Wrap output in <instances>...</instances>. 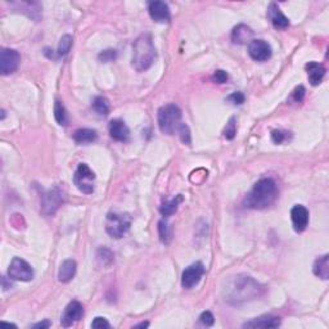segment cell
I'll return each instance as SVG.
<instances>
[{"label":"cell","instance_id":"cell-18","mask_svg":"<svg viewBox=\"0 0 329 329\" xmlns=\"http://www.w3.org/2000/svg\"><path fill=\"white\" fill-rule=\"evenodd\" d=\"M306 71L310 84L313 86H316L321 84L324 76H325L326 70L323 64L316 63V62H310V63L306 64Z\"/></svg>","mask_w":329,"mask_h":329},{"label":"cell","instance_id":"cell-29","mask_svg":"<svg viewBox=\"0 0 329 329\" xmlns=\"http://www.w3.org/2000/svg\"><path fill=\"white\" fill-rule=\"evenodd\" d=\"M236 134H237L236 118L231 117V120L228 121V123H226V126H225V129H224V137L226 138V139L232 140V139H234Z\"/></svg>","mask_w":329,"mask_h":329},{"label":"cell","instance_id":"cell-13","mask_svg":"<svg viewBox=\"0 0 329 329\" xmlns=\"http://www.w3.org/2000/svg\"><path fill=\"white\" fill-rule=\"evenodd\" d=\"M148 12L151 18L153 21H156V22L164 23L170 21V9H169V6L164 2H161V0H156V2L149 3Z\"/></svg>","mask_w":329,"mask_h":329},{"label":"cell","instance_id":"cell-2","mask_svg":"<svg viewBox=\"0 0 329 329\" xmlns=\"http://www.w3.org/2000/svg\"><path fill=\"white\" fill-rule=\"evenodd\" d=\"M278 198L277 184L273 179H261L253 185L252 190L247 194L244 205L248 209L262 210L272 206Z\"/></svg>","mask_w":329,"mask_h":329},{"label":"cell","instance_id":"cell-31","mask_svg":"<svg viewBox=\"0 0 329 329\" xmlns=\"http://www.w3.org/2000/svg\"><path fill=\"white\" fill-rule=\"evenodd\" d=\"M98 260H101L105 265H108V264H111L113 261V253L103 247V248H101L98 251Z\"/></svg>","mask_w":329,"mask_h":329},{"label":"cell","instance_id":"cell-23","mask_svg":"<svg viewBox=\"0 0 329 329\" xmlns=\"http://www.w3.org/2000/svg\"><path fill=\"white\" fill-rule=\"evenodd\" d=\"M181 201H183V197L179 194V195H176V197L171 198V200L166 201L164 203H162L161 207H159V212H161L162 216L169 217V216H171V215L175 214V212L178 211V207H179V205H180Z\"/></svg>","mask_w":329,"mask_h":329},{"label":"cell","instance_id":"cell-21","mask_svg":"<svg viewBox=\"0 0 329 329\" xmlns=\"http://www.w3.org/2000/svg\"><path fill=\"white\" fill-rule=\"evenodd\" d=\"M98 134L95 130L91 129H80L76 130L74 134V140L77 144H90V143L96 142Z\"/></svg>","mask_w":329,"mask_h":329},{"label":"cell","instance_id":"cell-36","mask_svg":"<svg viewBox=\"0 0 329 329\" xmlns=\"http://www.w3.org/2000/svg\"><path fill=\"white\" fill-rule=\"evenodd\" d=\"M228 101L232 102L233 105H242V103L244 102L243 93H241V91H236V93H233L232 95H229Z\"/></svg>","mask_w":329,"mask_h":329},{"label":"cell","instance_id":"cell-22","mask_svg":"<svg viewBox=\"0 0 329 329\" xmlns=\"http://www.w3.org/2000/svg\"><path fill=\"white\" fill-rule=\"evenodd\" d=\"M313 272L316 277L326 280L329 278V256L324 255L315 261Z\"/></svg>","mask_w":329,"mask_h":329},{"label":"cell","instance_id":"cell-26","mask_svg":"<svg viewBox=\"0 0 329 329\" xmlns=\"http://www.w3.org/2000/svg\"><path fill=\"white\" fill-rule=\"evenodd\" d=\"M72 36L71 35H63L59 40V45H58V55L59 57H64L67 53L70 52L72 47Z\"/></svg>","mask_w":329,"mask_h":329},{"label":"cell","instance_id":"cell-37","mask_svg":"<svg viewBox=\"0 0 329 329\" xmlns=\"http://www.w3.org/2000/svg\"><path fill=\"white\" fill-rule=\"evenodd\" d=\"M305 93H306V90H305L304 86H299V88L294 89V91L292 93V98L296 102H302L305 98Z\"/></svg>","mask_w":329,"mask_h":329},{"label":"cell","instance_id":"cell-34","mask_svg":"<svg viewBox=\"0 0 329 329\" xmlns=\"http://www.w3.org/2000/svg\"><path fill=\"white\" fill-rule=\"evenodd\" d=\"M212 79H214V81L217 82V84H224V82L228 81L229 76H228V74L224 71V70H217V71H215Z\"/></svg>","mask_w":329,"mask_h":329},{"label":"cell","instance_id":"cell-39","mask_svg":"<svg viewBox=\"0 0 329 329\" xmlns=\"http://www.w3.org/2000/svg\"><path fill=\"white\" fill-rule=\"evenodd\" d=\"M148 325H149V323H140L135 326H137V328H147Z\"/></svg>","mask_w":329,"mask_h":329},{"label":"cell","instance_id":"cell-12","mask_svg":"<svg viewBox=\"0 0 329 329\" xmlns=\"http://www.w3.org/2000/svg\"><path fill=\"white\" fill-rule=\"evenodd\" d=\"M82 315H84L82 305L79 301H71L64 309V313L62 315V319H60V324L64 328H69L72 324L79 321L82 318Z\"/></svg>","mask_w":329,"mask_h":329},{"label":"cell","instance_id":"cell-11","mask_svg":"<svg viewBox=\"0 0 329 329\" xmlns=\"http://www.w3.org/2000/svg\"><path fill=\"white\" fill-rule=\"evenodd\" d=\"M248 54L256 62H265L272 57V48L261 39H255L248 45Z\"/></svg>","mask_w":329,"mask_h":329},{"label":"cell","instance_id":"cell-4","mask_svg":"<svg viewBox=\"0 0 329 329\" xmlns=\"http://www.w3.org/2000/svg\"><path fill=\"white\" fill-rule=\"evenodd\" d=\"M181 121V110L176 105L162 106L158 111V126L162 133L173 135Z\"/></svg>","mask_w":329,"mask_h":329},{"label":"cell","instance_id":"cell-3","mask_svg":"<svg viewBox=\"0 0 329 329\" xmlns=\"http://www.w3.org/2000/svg\"><path fill=\"white\" fill-rule=\"evenodd\" d=\"M156 59V48L149 34H142L133 45V67L138 72L146 71Z\"/></svg>","mask_w":329,"mask_h":329},{"label":"cell","instance_id":"cell-7","mask_svg":"<svg viewBox=\"0 0 329 329\" xmlns=\"http://www.w3.org/2000/svg\"><path fill=\"white\" fill-rule=\"evenodd\" d=\"M64 202V192L60 188L55 187L41 195V211L45 215L55 214Z\"/></svg>","mask_w":329,"mask_h":329},{"label":"cell","instance_id":"cell-30","mask_svg":"<svg viewBox=\"0 0 329 329\" xmlns=\"http://www.w3.org/2000/svg\"><path fill=\"white\" fill-rule=\"evenodd\" d=\"M98 58L101 62H103V63H110V62H113V60L117 58V52L113 49L103 50L102 53H99Z\"/></svg>","mask_w":329,"mask_h":329},{"label":"cell","instance_id":"cell-20","mask_svg":"<svg viewBox=\"0 0 329 329\" xmlns=\"http://www.w3.org/2000/svg\"><path fill=\"white\" fill-rule=\"evenodd\" d=\"M75 273H76V262L74 260H66L60 265L58 279L62 283H67L75 277Z\"/></svg>","mask_w":329,"mask_h":329},{"label":"cell","instance_id":"cell-24","mask_svg":"<svg viewBox=\"0 0 329 329\" xmlns=\"http://www.w3.org/2000/svg\"><path fill=\"white\" fill-rule=\"evenodd\" d=\"M54 117L58 125H60V126H67V123H69V116H67V111L66 108H64L63 103L59 101L55 102L54 105Z\"/></svg>","mask_w":329,"mask_h":329},{"label":"cell","instance_id":"cell-6","mask_svg":"<svg viewBox=\"0 0 329 329\" xmlns=\"http://www.w3.org/2000/svg\"><path fill=\"white\" fill-rule=\"evenodd\" d=\"M74 183L80 192L91 194L94 192L95 174L86 163H80L74 174Z\"/></svg>","mask_w":329,"mask_h":329},{"label":"cell","instance_id":"cell-33","mask_svg":"<svg viewBox=\"0 0 329 329\" xmlns=\"http://www.w3.org/2000/svg\"><path fill=\"white\" fill-rule=\"evenodd\" d=\"M288 133L282 131V130H274L272 131V140L275 143V144H282L284 140H287Z\"/></svg>","mask_w":329,"mask_h":329},{"label":"cell","instance_id":"cell-10","mask_svg":"<svg viewBox=\"0 0 329 329\" xmlns=\"http://www.w3.org/2000/svg\"><path fill=\"white\" fill-rule=\"evenodd\" d=\"M205 274V266L202 262H194L189 265L181 275V285L185 289H192L200 283L201 278Z\"/></svg>","mask_w":329,"mask_h":329},{"label":"cell","instance_id":"cell-8","mask_svg":"<svg viewBox=\"0 0 329 329\" xmlns=\"http://www.w3.org/2000/svg\"><path fill=\"white\" fill-rule=\"evenodd\" d=\"M8 275L11 279L30 282L34 278V270L28 262L19 257H14L8 268Z\"/></svg>","mask_w":329,"mask_h":329},{"label":"cell","instance_id":"cell-32","mask_svg":"<svg viewBox=\"0 0 329 329\" xmlns=\"http://www.w3.org/2000/svg\"><path fill=\"white\" fill-rule=\"evenodd\" d=\"M200 321L202 325L212 326L215 323V318L214 315H212V313H210V311H203L200 316Z\"/></svg>","mask_w":329,"mask_h":329},{"label":"cell","instance_id":"cell-19","mask_svg":"<svg viewBox=\"0 0 329 329\" xmlns=\"http://www.w3.org/2000/svg\"><path fill=\"white\" fill-rule=\"evenodd\" d=\"M253 38V31L251 30L248 26L246 25H238L237 27H234V30L232 31V41L234 44H246L248 41H252Z\"/></svg>","mask_w":329,"mask_h":329},{"label":"cell","instance_id":"cell-35","mask_svg":"<svg viewBox=\"0 0 329 329\" xmlns=\"http://www.w3.org/2000/svg\"><path fill=\"white\" fill-rule=\"evenodd\" d=\"M91 326L95 329H103V328H110V323L106 320L105 318H102V316H98V318L94 319V321L91 323Z\"/></svg>","mask_w":329,"mask_h":329},{"label":"cell","instance_id":"cell-17","mask_svg":"<svg viewBox=\"0 0 329 329\" xmlns=\"http://www.w3.org/2000/svg\"><path fill=\"white\" fill-rule=\"evenodd\" d=\"M280 325V319L278 316L264 315L260 318L252 319L243 324V328H278Z\"/></svg>","mask_w":329,"mask_h":329},{"label":"cell","instance_id":"cell-15","mask_svg":"<svg viewBox=\"0 0 329 329\" xmlns=\"http://www.w3.org/2000/svg\"><path fill=\"white\" fill-rule=\"evenodd\" d=\"M108 131H110L111 138H113L117 142H127L130 139V130L127 125L122 120H112L108 125Z\"/></svg>","mask_w":329,"mask_h":329},{"label":"cell","instance_id":"cell-25","mask_svg":"<svg viewBox=\"0 0 329 329\" xmlns=\"http://www.w3.org/2000/svg\"><path fill=\"white\" fill-rule=\"evenodd\" d=\"M93 108L98 115L107 116L110 112V102L105 96H96L93 102Z\"/></svg>","mask_w":329,"mask_h":329},{"label":"cell","instance_id":"cell-27","mask_svg":"<svg viewBox=\"0 0 329 329\" xmlns=\"http://www.w3.org/2000/svg\"><path fill=\"white\" fill-rule=\"evenodd\" d=\"M158 232H159V238L163 243L168 244L171 241V229L169 226V224L164 220L159 221L158 224Z\"/></svg>","mask_w":329,"mask_h":329},{"label":"cell","instance_id":"cell-1","mask_svg":"<svg viewBox=\"0 0 329 329\" xmlns=\"http://www.w3.org/2000/svg\"><path fill=\"white\" fill-rule=\"evenodd\" d=\"M262 292V287L253 278L238 274L229 278L222 287L225 301L232 305H241L255 300Z\"/></svg>","mask_w":329,"mask_h":329},{"label":"cell","instance_id":"cell-9","mask_svg":"<svg viewBox=\"0 0 329 329\" xmlns=\"http://www.w3.org/2000/svg\"><path fill=\"white\" fill-rule=\"evenodd\" d=\"M21 62V55L17 50L8 49V48H3L0 50V72L2 75H9L13 74L19 66Z\"/></svg>","mask_w":329,"mask_h":329},{"label":"cell","instance_id":"cell-16","mask_svg":"<svg viewBox=\"0 0 329 329\" xmlns=\"http://www.w3.org/2000/svg\"><path fill=\"white\" fill-rule=\"evenodd\" d=\"M268 18L270 19L272 25L278 30H285L289 27V19L283 14L279 7L275 3H272L268 8Z\"/></svg>","mask_w":329,"mask_h":329},{"label":"cell","instance_id":"cell-28","mask_svg":"<svg viewBox=\"0 0 329 329\" xmlns=\"http://www.w3.org/2000/svg\"><path fill=\"white\" fill-rule=\"evenodd\" d=\"M176 131H178L179 138H180L181 142H183L184 144H187V146H190V143H192V135H190L189 127H188L185 123H180Z\"/></svg>","mask_w":329,"mask_h":329},{"label":"cell","instance_id":"cell-14","mask_svg":"<svg viewBox=\"0 0 329 329\" xmlns=\"http://www.w3.org/2000/svg\"><path fill=\"white\" fill-rule=\"evenodd\" d=\"M292 222H293V228L297 233H301L307 228L309 224V211L305 206L296 205L291 211Z\"/></svg>","mask_w":329,"mask_h":329},{"label":"cell","instance_id":"cell-38","mask_svg":"<svg viewBox=\"0 0 329 329\" xmlns=\"http://www.w3.org/2000/svg\"><path fill=\"white\" fill-rule=\"evenodd\" d=\"M50 325H52V324H50L49 320H44V321H40V323L35 324V325H34L32 328H35V329H48Z\"/></svg>","mask_w":329,"mask_h":329},{"label":"cell","instance_id":"cell-5","mask_svg":"<svg viewBox=\"0 0 329 329\" xmlns=\"http://www.w3.org/2000/svg\"><path fill=\"white\" fill-rule=\"evenodd\" d=\"M131 226V217L127 214L110 212L106 217V231L113 238H122Z\"/></svg>","mask_w":329,"mask_h":329}]
</instances>
